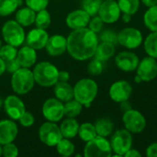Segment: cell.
Segmentation results:
<instances>
[{
  "mask_svg": "<svg viewBox=\"0 0 157 157\" xmlns=\"http://www.w3.org/2000/svg\"><path fill=\"white\" fill-rule=\"evenodd\" d=\"M98 45L97 33L88 28L74 29L67 38V52L75 60L85 61L95 55Z\"/></svg>",
  "mask_w": 157,
  "mask_h": 157,
  "instance_id": "obj_1",
  "label": "cell"
},
{
  "mask_svg": "<svg viewBox=\"0 0 157 157\" xmlns=\"http://www.w3.org/2000/svg\"><path fill=\"white\" fill-rule=\"evenodd\" d=\"M98 84L90 78L79 80L74 87V98L82 105L88 108L98 95Z\"/></svg>",
  "mask_w": 157,
  "mask_h": 157,
  "instance_id": "obj_2",
  "label": "cell"
},
{
  "mask_svg": "<svg viewBox=\"0 0 157 157\" xmlns=\"http://www.w3.org/2000/svg\"><path fill=\"white\" fill-rule=\"evenodd\" d=\"M59 71L52 63L49 62L39 63L34 70L33 75L35 82L41 86H52L58 82Z\"/></svg>",
  "mask_w": 157,
  "mask_h": 157,
  "instance_id": "obj_3",
  "label": "cell"
},
{
  "mask_svg": "<svg viewBox=\"0 0 157 157\" xmlns=\"http://www.w3.org/2000/svg\"><path fill=\"white\" fill-rule=\"evenodd\" d=\"M35 83L33 72L26 67L19 68L13 73L11 78V86L15 93L18 95H24L29 93Z\"/></svg>",
  "mask_w": 157,
  "mask_h": 157,
  "instance_id": "obj_4",
  "label": "cell"
},
{
  "mask_svg": "<svg viewBox=\"0 0 157 157\" xmlns=\"http://www.w3.org/2000/svg\"><path fill=\"white\" fill-rule=\"evenodd\" d=\"M84 155L86 157H109L112 155V149L110 143L106 139L97 135L94 139L86 142L84 149Z\"/></svg>",
  "mask_w": 157,
  "mask_h": 157,
  "instance_id": "obj_5",
  "label": "cell"
},
{
  "mask_svg": "<svg viewBox=\"0 0 157 157\" xmlns=\"http://www.w3.org/2000/svg\"><path fill=\"white\" fill-rule=\"evenodd\" d=\"M109 143L112 152L116 154V156H122L132 146V132H130L126 129L118 130L111 136Z\"/></svg>",
  "mask_w": 157,
  "mask_h": 157,
  "instance_id": "obj_6",
  "label": "cell"
},
{
  "mask_svg": "<svg viewBox=\"0 0 157 157\" xmlns=\"http://www.w3.org/2000/svg\"><path fill=\"white\" fill-rule=\"evenodd\" d=\"M2 35L7 44L15 47L20 46L25 40L24 29L16 20H8L4 24L2 28Z\"/></svg>",
  "mask_w": 157,
  "mask_h": 157,
  "instance_id": "obj_7",
  "label": "cell"
},
{
  "mask_svg": "<svg viewBox=\"0 0 157 157\" xmlns=\"http://www.w3.org/2000/svg\"><path fill=\"white\" fill-rule=\"evenodd\" d=\"M40 141L48 146H56L63 138L60 127L52 121H47L41 124L39 130Z\"/></svg>",
  "mask_w": 157,
  "mask_h": 157,
  "instance_id": "obj_8",
  "label": "cell"
},
{
  "mask_svg": "<svg viewBox=\"0 0 157 157\" xmlns=\"http://www.w3.org/2000/svg\"><path fill=\"white\" fill-rule=\"evenodd\" d=\"M122 121L126 130L132 133H140L146 127L144 116L136 109H130L123 113Z\"/></svg>",
  "mask_w": 157,
  "mask_h": 157,
  "instance_id": "obj_9",
  "label": "cell"
},
{
  "mask_svg": "<svg viewBox=\"0 0 157 157\" xmlns=\"http://www.w3.org/2000/svg\"><path fill=\"white\" fill-rule=\"evenodd\" d=\"M118 43L127 49H136L143 43L142 32L135 28H125L118 33Z\"/></svg>",
  "mask_w": 157,
  "mask_h": 157,
  "instance_id": "obj_10",
  "label": "cell"
},
{
  "mask_svg": "<svg viewBox=\"0 0 157 157\" xmlns=\"http://www.w3.org/2000/svg\"><path fill=\"white\" fill-rule=\"evenodd\" d=\"M42 114L44 118L52 122H57L64 116L63 105L58 98H49L42 106Z\"/></svg>",
  "mask_w": 157,
  "mask_h": 157,
  "instance_id": "obj_11",
  "label": "cell"
},
{
  "mask_svg": "<svg viewBox=\"0 0 157 157\" xmlns=\"http://www.w3.org/2000/svg\"><path fill=\"white\" fill-rule=\"evenodd\" d=\"M121 13L118 2H115V0H105L101 3L98 14L104 23L111 24L119 20Z\"/></svg>",
  "mask_w": 157,
  "mask_h": 157,
  "instance_id": "obj_12",
  "label": "cell"
},
{
  "mask_svg": "<svg viewBox=\"0 0 157 157\" xmlns=\"http://www.w3.org/2000/svg\"><path fill=\"white\" fill-rule=\"evenodd\" d=\"M132 93V85L125 80H119L114 82L109 87V97L110 98L121 103L124 100H128Z\"/></svg>",
  "mask_w": 157,
  "mask_h": 157,
  "instance_id": "obj_13",
  "label": "cell"
},
{
  "mask_svg": "<svg viewBox=\"0 0 157 157\" xmlns=\"http://www.w3.org/2000/svg\"><path fill=\"white\" fill-rule=\"evenodd\" d=\"M136 69L137 75H139L143 81L149 82L154 80L157 76V62L155 58L151 56L144 58L139 62Z\"/></svg>",
  "mask_w": 157,
  "mask_h": 157,
  "instance_id": "obj_14",
  "label": "cell"
},
{
  "mask_svg": "<svg viewBox=\"0 0 157 157\" xmlns=\"http://www.w3.org/2000/svg\"><path fill=\"white\" fill-rule=\"evenodd\" d=\"M138 56L132 52H121L115 57V63L119 69L124 72H133L139 64Z\"/></svg>",
  "mask_w": 157,
  "mask_h": 157,
  "instance_id": "obj_15",
  "label": "cell"
},
{
  "mask_svg": "<svg viewBox=\"0 0 157 157\" xmlns=\"http://www.w3.org/2000/svg\"><path fill=\"white\" fill-rule=\"evenodd\" d=\"M4 109L10 119L17 121L26 111L23 101L16 96H8L4 101Z\"/></svg>",
  "mask_w": 157,
  "mask_h": 157,
  "instance_id": "obj_16",
  "label": "cell"
},
{
  "mask_svg": "<svg viewBox=\"0 0 157 157\" xmlns=\"http://www.w3.org/2000/svg\"><path fill=\"white\" fill-rule=\"evenodd\" d=\"M90 20V16L84 9H77L68 14L66 24L72 29L86 28Z\"/></svg>",
  "mask_w": 157,
  "mask_h": 157,
  "instance_id": "obj_17",
  "label": "cell"
},
{
  "mask_svg": "<svg viewBox=\"0 0 157 157\" xmlns=\"http://www.w3.org/2000/svg\"><path fill=\"white\" fill-rule=\"evenodd\" d=\"M45 47L51 56L62 55L67 50V39L63 35H53L48 39Z\"/></svg>",
  "mask_w": 157,
  "mask_h": 157,
  "instance_id": "obj_18",
  "label": "cell"
},
{
  "mask_svg": "<svg viewBox=\"0 0 157 157\" xmlns=\"http://www.w3.org/2000/svg\"><path fill=\"white\" fill-rule=\"evenodd\" d=\"M17 135V126L13 121L4 120L0 121V144L12 143Z\"/></svg>",
  "mask_w": 157,
  "mask_h": 157,
  "instance_id": "obj_19",
  "label": "cell"
},
{
  "mask_svg": "<svg viewBox=\"0 0 157 157\" xmlns=\"http://www.w3.org/2000/svg\"><path fill=\"white\" fill-rule=\"evenodd\" d=\"M48 39L49 36L45 29L36 28L29 32L27 36V42L31 48L35 50H41L46 46Z\"/></svg>",
  "mask_w": 157,
  "mask_h": 157,
  "instance_id": "obj_20",
  "label": "cell"
},
{
  "mask_svg": "<svg viewBox=\"0 0 157 157\" xmlns=\"http://www.w3.org/2000/svg\"><path fill=\"white\" fill-rule=\"evenodd\" d=\"M36 50L31 48L30 46H26L21 48L17 54V59L20 63L21 67L29 68L33 65L37 59Z\"/></svg>",
  "mask_w": 157,
  "mask_h": 157,
  "instance_id": "obj_21",
  "label": "cell"
},
{
  "mask_svg": "<svg viewBox=\"0 0 157 157\" xmlns=\"http://www.w3.org/2000/svg\"><path fill=\"white\" fill-rule=\"evenodd\" d=\"M54 93L56 98L63 102H67L74 98V88L67 82L58 81L54 86Z\"/></svg>",
  "mask_w": 157,
  "mask_h": 157,
  "instance_id": "obj_22",
  "label": "cell"
},
{
  "mask_svg": "<svg viewBox=\"0 0 157 157\" xmlns=\"http://www.w3.org/2000/svg\"><path fill=\"white\" fill-rule=\"evenodd\" d=\"M116 52L115 49V44L111 42H107V41H101L97 47L96 52H95V58L106 62L109 59H110L112 56H114Z\"/></svg>",
  "mask_w": 157,
  "mask_h": 157,
  "instance_id": "obj_23",
  "label": "cell"
},
{
  "mask_svg": "<svg viewBox=\"0 0 157 157\" xmlns=\"http://www.w3.org/2000/svg\"><path fill=\"white\" fill-rule=\"evenodd\" d=\"M60 129L63 138L71 139L77 135L79 130V124L77 121L75 120L74 118H69L62 122Z\"/></svg>",
  "mask_w": 157,
  "mask_h": 157,
  "instance_id": "obj_24",
  "label": "cell"
},
{
  "mask_svg": "<svg viewBox=\"0 0 157 157\" xmlns=\"http://www.w3.org/2000/svg\"><path fill=\"white\" fill-rule=\"evenodd\" d=\"M35 17H36V11H34L29 6L20 8L16 13V21L24 27H28L33 24L35 21Z\"/></svg>",
  "mask_w": 157,
  "mask_h": 157,
  "instance_id": "obj_25",
  "label": "cell"
},
{
  "mask_svg": "<svg viewBox=\"0 0 157 157\" xmlns=\"http://www.w3.org/2000/svg\"><path fill=\"white\" fill-rule=\"evenodd\" d=\"M95 128H96V132L98 135L107 138L108 136L111 135L113 129H114V124L110 119L102 118L96 121Z\"/></svg>",
  "mask_w": 157,
  "mask_h": 157,
  "instance_id": "obj_26",
  "label": "cell"
},
{
  "mask_svg": "<svg viewBox=\"0 0 157 157\" xmlns=\"http://www.w3.org/2000/svg\"><path fill=\"white\" fill-rule=\"evenodd\" d=\"M144 25L151 31H157V5L148 7L144 16Z\"/></svg>",
  "mask_w": 157,
  "mask_h": 157,
  "instance_id": "obj_27",
  "label": "cell"
},
{
  "mask_svg": "<svg viewBox=\"0 0 157 157\" xmlns=\"http://www.w3.org/2000/svg\"><path fill=\"white\" fill-rule=\"evenodd\" d=\"M145 52L148 56L157 58V31H152L144 40V42Z\"/></svg>",
  "mask_w": 157,
  "mask_h": 157,
  "instance_id": "obj_28",
  "label": "cell"
},
{
  "mask_svg": "<svg viewBox=\"0 0 157 157\" xmlns=\"http://www.w3.org/2000/svg\"><path fill=\"white\" fill-rule=\"evenodd\" d=\"M77 134L79 135L80 139L84 142H88L94 139L98 135L95 125L89 122H85L79 125V130Z\"/></svg>",
  "mask_w": 157,
  "mask_h": 157,
  "instance_id": "obj_29",
  "label": "cell"
},
{
  "mask_svg": "<svg viewBox=\"0 0 157 157\" xmlns=\"http://www.w3.org/2000/svg\"><path fill=\"white\" fill-rule=\"evenodd\" d=\"M82 109H83V105L76 99L75 100L71 99L65 102V104L63 105L64 115L67 116L68 118H75L81 113Z\"/></svg>",
  "mask_w": 157,
  "mask_h": 157,
  "instance_id": "obj_30",
  "label": "cell"
},
{
  "mask_svg": "<svg viewBox=\"0 0 157 157\" xmlns=\"http://www.w3.org/2000/svg\"><path fill=\"white\" fill-rule=\"evenodd\" d=\"M118 5L122 13L134 15L140 6V0H118Z\"/></svg>",
  "mask_w": 157,
  "mask_h": 157,
  "instance_id": "obj_31",
  "label": "cell"
},
{
  "mask_svg": "<svg viewBox=\"0 0 157 157\" xmlns=\"http://www.w3.org/2000/svg\"><path fill=\"white\" fill-rule=\"evenodd\" d=\"M57 152L59 155L63 156H71L75 152L74 144L69 141L67 138H63L57 144Z\"/></svg>",
  "mask_w": 157,
  "mask_h": 157,
  "instance_id": "obj_32",
  "label": "cell"
},
{
  "mask_svg": "<svg viewBox=\"0 0 157 157\" xmlns=\"http://www.w3.org/2000/svg\"><path fill=\"white\" fill-rule=\"evenodd\" d=\"M19 5H21L20 0H0V16L12 14Z\"/></svg>",
  "mask_w": 157,
  "mask_h": 157,
  "instance_id": "obj_33",
  "label": "cell"
},
{
  "mask_svg": "<svg viewBox=\"0 0 157 157\" xmlns=\"http://www.w3.org/2000/svg\"><path fill=\"white\" fill-rule=\"evenodd\" d=\"M34 23L36 24L37 28H39V29H47L51 24L50 13L46 9H42V10L38 11Z\"/></svg>",
  "mask_w": 157,
  "mask_h": 157,
  "instance_id": "obj_34",
  "label": "cell"
},
{
  "mask_svg": "<svg viewBox=\"0 0 157 157\" xmlns=\"http://www.w3.org/2000/svg\"><path fill=\"white\" fill-rule=\"evenodd\" d=\"M102 2V0H82V7L90 17H94L98 13Z\"/></svg>",
  "mask_w": 157,
  "mask_h": 157,
  "instance_id": "obj_35",
  "label": "cell"
},
{
  "mask_svg": "<svg viewBox=\"0 0 157 157\" xmlns=\"http://www.w3.org/2000/svg\"><path fill=\"white\" fill-rule=\"evenodd\" d=\"M17 51L16 47L13 45H10V44L5 45V46L1 47V49H0V57L4 61L15 59L17 57Z\"/></svg>",
  "mask_w": 157,
  "mask_h": 157,
  "instance_id": "obj_36",
  "label": "cell"
},
{
  "mask_svg": "<svg viewBox=\"0 0 157 157\" xmlns=\"http://www.w3.org/2000/svg\"><path fill=\"white\" fill-rule=\"evenodd\" d=\"M104 62L95 58L93 59L87 65V72L91 75H98L103 72L104 69Z\"/></svg>",
  "mask_w": 157,
  "mask_h": 157,
  "instance_id": "obj_37",
  "label": "cell"
},
{
  "mask_svg": "<svg viewBox=\"0 0 157 157\" xmlns=\"http://www.w3.org/2000/svg\"><path fill=\"white\" fill-rule=\"evenodd\" d=\"M99 39L101 41L111 42L113 44H118V34L112 29H105L101 32Z\"/></svg>",
  "mask_w": 157,
  "mask_h": 157,
  "instance_id": "obj_38",
  "label": "cell"
},
{
  "mask_svg": "<svg viewBox=\"0 0 157 157\" xmlns=\"http://www.w3.org/2000/svg\"><path fill=\"white\" fill-rule=\"evenodd\" d=\"M25 1L27 6L36 12L45 9L49 3V0H25Z\"/></svg>",
  "mask_w": 157,
  "mask_h": 157,
  "instance_id": "obj_39",
  "label": "cell"
},
{
  "mask_svg": "<svg viewBox=\"0 0 157 157\" xmlns=\"http://www.w3.org/2000/svg\"><path fill=\"white\" fill-rule=\"evenodd\" d=\"M103 24H104V21L100 18L99 16H94V17L89 20V23L87 26L89 29H91L95 33H98L101 31L103 28Z\"/></svg>",
  "mask_w": 157,
  "mask_h": 157,
  "instance_id": "obj_40",
  "label": "cell"
},
{
  "mask_svg": "<svg viewBox=\"0 0 157 157\" xmlns=\"http://www.w3.org/2000/svg\"><path fill=\"white\" fill-rule=\"evenodd\" d=\"M2 155L5 157H17L18 155L17 147L14 144H12V143L4 144Z\"/></svg>",
  "mask_w": 157,
  "mask_h": 157,
  "instance_id": "obj_41",
  "label": "cell"
},
{
  "mask_svg": "<svg viewBox=\"0 0 157 157\" xmlns=\"http://www.w3.org/2000/svg\"><path fill=\"white\" fill-rule=\"evenodd\" d=\"M19 123L24 127H29L34 123V117L30 112L25 111L19 118Z\"/></svg>",
  "mask_w": 157,
  "mask_h": 157,
  "instance_id": "obj_42",
  "label": "cell"
},
{
  "mask_svg": "<svg viewBox=\"0 0 157 157\" xmlns=\"http://www.w3.org/2000/svg\"><path fill=\"white\" fill-rule=\"evenodd\" d=\"M5 65H6V70L9 73H12V74L15 73L17 70H18L21 67L17 57L15 59H12V60L5 61Z\"/></svg>",
  "mask_w": 157,
  "mask_h": 157,
  "instance_id": "obj_43",
  "label": "cell"
},
{
  "mask_svg": "<svg viewBox=\"0 0 157 157\" xmlns=\"http://www.w3.org/2000/svg\"><path fill=\"white\" fill-rule=\"evenodd\" d=\"M146 155L148 157H157V143H154L147 147Z\"/></svg>",
  "mask_w": 157,
  "mask_h": 157,
  "instance_id": "obj_44",
  "label": "cell"
},
{
  "mask_svg": "<svg viewBox=\"0 0 157 157\" xmlns=\"http://www.w3.org/2000/svg\"><path fill=\"white\" fill-rule=\"evenodd\" d=\"M120 104H121V106H120V109H121V110L123 113L132 109V104H131V102L129 101V99H128V100H124V101L121 102Z\"/></svg>",
  "mask_w": 157,
  "mask_h": 157,
  "instance_id": "obj_45",
  "label": "cell"
},
{
  "mask_svg": "<svg viewBox=\"0 0 157 157\" xmlns=\"http://www.w3.org/2000/svg\"><path fill=\"white\" fill-rule=\"evenodd\" d=\"M70 78L69 73L66 71H60L59 75H58V81H62V82H67Z\"/></svg>",
  "mask_w": 157,
  "mask_h": 157,
  "instance_id": "obj_46",
  "label": "cell"
},
{
  "mask_svg": "<svg viewBox=\"0 0 157 157\" xmlns=\"http://www.w3.org/2000/svg\"><path fill=\"white\" fill-rule=\"evenodd\" d=\"M124 156L125 157H141L142 156V154L138 151V150H136V149H130L125 155H124Z\"/></svg>",
  "mask_w": 157,
  "mask_h": 157,
  "instance_id": "obj_47",
  "label": "cell"
},
{
  "mask_svg": "<svg viewBox=\"0 0 157 157\" xmlns=\"http://www.w3.org/2000/svg\"><path fill=\"white\" fill-rule=\"evenodd\" d=\"M141 1L147 7H150V6L157 5V0H141Z\"/></svg>",
  "mask_w": 157,
  "mask_h": 157,
  "instance_id": "obj_48",
  "label": "cell"
},
{
  "mask_svg": "<svg viewBox=\"0 0 157 157\" xmlns=\"http://www.w3.org/2000/svg\"><path fill=\"white\" fill-rule=\"evenodd\" d=\"M122 21L124 23H129L132 19V15H129V14H126V13H123L122 15V17H121Z\"/></svg>",
  "mask_w": 157,
  "mask_h": 157,
  "instance_id": "obj_49",
  "label": "cell"
},
{
  "mask_svg": "<svg viewBox=\"0 0 157 157\" xmlns=\"http://www.w3.org/2000/svg\"><path fill=\"white\" fill-rule=\"evenodd\" d=\"M6 71V65H5V61L0 57V75Z\"/></svg>",
  "mask_w": 157,
  "mask_h": 157,
  "instance_id": "obj_50",
  "label": "cell"
},
{
  "mask_svg": "<svg viewBox=\"0 0 157 157\" xmlns=\"http://www.w3.org/2000/svg\"><path fill=\"white\" fill-rule=\"evenodd\" d=\"M134 82H135L136 84H140L141 82H143V80H142V78H141L139 75H136L135 78H134Z\"/></svg>",
  "mask_w": 157,
  "mask_h": 157,
  "instance_id": "obj_51",
  "label": "cell"
},
{
  "mask_svg": "<svg viewBox=\"0 0 157 157\" xmlns=\"http://www.w3.org/2000/svg\"><path fill=\"white\" fill-rule=\"evenodd\" d=\"M2 151H3V148L1 147V144H0V155H2Z\"/></svg>",
  "mask_w": 157,
  "mask_h": 157,
  "instance_id": "obj_52",
  "label": "cell"
},
{
  "mask_svg": "<svg viewBox=\"0 0 157 157\" xmlns=\"http://www.w3.org/2000/svg\"><path fill=\"white\" fill-rule=\"evenodd\" d=\"M1 105H2V100H1V98H0V107H1Z\"/></svg>",
  "mask_w": 157,
  "mask_h": 157,
  "instance_id": "obj_53",
  "label": "cell"
},
{
  "mask_svg": "<svg viewBox=\"0 0 157 157\" xmlns=\"http://www.w3.org/2000/svg\"><path fill=\"white\" fill-rule=\"evenodd\" d=\"M0 49H1V41H0Z\"/></svg>",
  "mask_w": 157,
  "mask_h": 157,
  "instance_id": "obj_54",
  "label": "cell"
}]
</instances>
